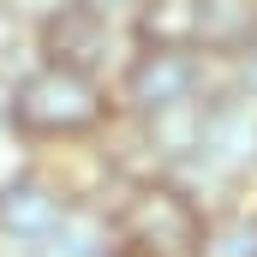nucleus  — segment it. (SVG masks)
Instances as JSON below:
<instances>
[{
  "label": "nucleus",
  "instance_id": "5",
  "mask_svg": "<svg viewBox=\"0 0 257 257\" xmlns=\"http://www.w3.org/2000/svg\"><path fill=\"white\" fill-rule=\"evenodd\" d=\"M102 36H108V24H102V12L84 6V0H66L60 18H54V30H48V42H54L60 66H72V72H84V60L102 48Z\"/></svg>",
  "mask_w": 257,
  "mask_h": 257
},
{
  "label": "nucleus",
  "instance_id": "11",
  "mask_svg": "<svg viewBox=\"0 0 257 257\" xmlns=\"http://www.w3.org/2000/svg\"><path fill=\"white\" fill-rule=\"evenodd\" d=\"M245 84L257 90V48H245Z\"/></svg>",
  "mask_w": 257,
  "mask_h": 257
},
{
  "label": "nucleus",
  "instance_id": "8",
  "mask_svg": "<svg viewBox=\"0 0 257 257\" xmlns=\"http://www.w3.org/2000/svg\"><path fill=\"white\" fill-rule=\"evenodd\" d=\"M251 0H197V36L203 42H239L251 30Z\"/></svg>",
  "mask_w": 257,
  "mask_h": 257
},
{
  "label": "nucleus",
  "instance_id": "2",
  "mask_svg": "<svg viewBox=\"0 0 257 257\" xmlns=\"http://www.w3.org/2000/svg\"><path fill=\"white\" fill-rule=\"evenodd\" d=\"M126 239L156 251V257H186V251H197L203 233H197V209L180 192L150 186V192L132 197V209H126Z\"/></svg>",
  "mask_w": 257,
  "mask_h": 257
},
{
  "label": "nucleus",
  "instance_id": "12",
  "mask_svg": "<svg viewBox=\"0 0 257 257\" xmlns=\"http://www.w3.org/2000/svg\"><path fill=\"white\" fill-rule=\"evenodd\" d=\"M84 6H96V12H108V6H132V0H84Z\"/></svg>",
  "mask_w": 257,
  "mask_h": 257
},
{
  "label": "nucleus",
  "instance_id": "1",
  "mask_svg": "<svg viewBox=\"0 0 257 257\" xmlns=\"http://www.w3.org/2000/svg\"><path fill=\"white\" fill-rule=\"evenodd\" d=\"M12 120L30 126V132H84V126L102 120V96H96V84H90L84 72L48 66V72H36V78L18 84Z\"/></svg>",
  "mask_w": 257,
  "mask_h": 257
},
{
  "label": "nucleus",
  "instance_id": "3",
  "mask_svg": "<svg viewBox=\"0 0 257 257\" xmlns=\"http://www.w3.org/2000/svg\"><path fill=\"white\" fill-rule=\"evenodd\" d=\"M192 84H197V66L186 60L180 48H156V54H144V60L132 66L126 96L138 108L162 114V108H174V102H192Z\"/></svg>",
  "mask_w": 257,
  "mask_h": 257
},
{
  "label": "nucleus",
  "instance_id": "7",
  "mask_svg": "<svg viewBox=\"0 0 257 257\" xmlns=\"http://www.w3.org/2000/svg\"><path fill=\"white\" fill-rule=\"evenodd\" d=\"M144 30L162 42V48H180L197 36V0H144Z\"/></svg>",
  "mask_w": 257,
  "mask_h": 257
},
{
  "label": "nucleus",
  "instance_id": "10",
  "mask_svg": "<svg viewBox=\"0 0 257 257\" xmlns=\"http://www.w3.org/2000/svg\"><path fill=\"white\" fill-rule=\"evenodd\" d=\"M209 257H257V221H233L227 233H215Z\"/></svg>",
  "mask_w": 257,
  "mask_h": 257
},
{
  "label": "nucleus",
  "instance_id": "9",
  "mask_svg": "<svg viewBox=\"0 0 257 257\" xmlns=\"http://www.w3.org/2000/svg\"><path fill=\"white\" fill-rule=\"evenodd\" d=\"M48 257H102V239H96V227H66V221H54V245H48Z\"/></svg>",
  "mask_w": 257,
  "mask_h": 257
},
{
  "label": "nucleus",
  "instance_id": "6",
  "mask_svg": "<svg viewBox=\"0 0 257 257\" xmlns=\"http://www.w3.org/2000/svg\"><path fill=\"white\" fill-rule=\"evenodd\" d=\"M0 221L18 227V233H48L60 221V197L42 192V186H12V192L0 197Z\"/></svg>",
  "mask_w": 257,
  "mask_h": 257
},
{
  "label": "nucleus",
  "instance_id": "4",
  "mask_svg": "<svg viewBox=\"0 0 257 257\" xmlns=\"http://www.w3.org/2000/svg\"><path fill=\"white\" fill-rule=\"evenodd\" d=\"M197 150L221 168H245L257 162V108L251 102H221L203 114V132H197Z\"/></svg>",
  "mask_w": 257,
  "mask_h": 257
}]
</instances>
